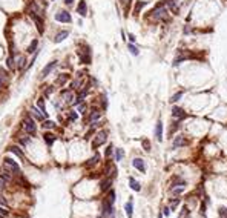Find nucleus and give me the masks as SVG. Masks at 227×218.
I'll use <instances>...</instances> for the list:
<instances>
[{
	"label": "nucleus",
	"instance_id": "5fc2aeb1",
	"mask_svg": "<svg viewBox=\"0 0 227 218\" xmlns=\"http://www.w3.org/2000/svg\"><path fill=\"white\" fill-rule=\"evenodd\" d=\"M163 212H164V215H169V213H170V209H169V207H166Z\"/></svg>",
	"mask_w": 227,
	"mask_h": 218
},
{
	"label": "nucleus",
	"instance_id": "37998d69",
	"mask_svg": "<svg viewBox=\"0 0 227 218\" xmlns=\"http://www.w3.org/2000/svg\"><path fill=\"white\" fill-rule=\"evenodd\" d=\"M5 77H6V75H5V71L0 69V86H2L3 82H5Z\"/></svg>",
	"mask_w": 227,
	"mask_h": 218
},
{
	"label": "nucleus",
	"instance_id": "c85d7f7f",
	"mask_svg": "<svg viewBox=\"0 0 227 218\" xmlns=\"http://www.w3.org/2000/svg\"><path fill=\"white\" fill-rule=\"evenodd\" d=\"M127 48H129V52H131L132 55H138L140 51H138V48H137L135 45H132V43H131V45H127Z\"/></svg>",
	"mask_w": 227,
	"mask_h": 218
},
{
	"label": "nucleus",
	"instance_id": "5701e85b",
	"mask_svg": "<svg viewBox=\"0 0 227 218\" xmlns=\"http://www.w3.org/2000/svg\"><path fill=\"white\" fill-rule=\"evenodd\" d=\"M129 184H131V188L135 190V192H138V190L141 189V188H140V183H138L135 178H129Z\"/></svg>",
	"mask_w": 227,
	"mask_h": 218
},
{
	"label": "nucleus",
	"instance_id": "a878e982",
	"mask_svg": "<svg viewBox=\"0 0 227 218\" xmlns=\"http://www.w3.org/2000/svg\"><path fill=\"white\" fill-rule=\"evenodd\" d=\"M68 78H69V75L68 74H61L59 78H57V84H65L66 82H68Z\"/></svg>",
	"mask_w": 227,
	"mask_h": 218
},
{
	"label": "nucleus",
	"instance_id": "4d7b16f0",
	"mask_svg": "<svg viewBox=\"0 0 227 218\" xmlns=\"http://www.w3.org/2000/svg\"><path fill=\"white\" fill-rule=\"evenodd\" d=\"M0 218H5V217H3V215H0Z\"/></svg>",
	"mask_w": 227,
	"mask_h": 218
},
{
	"label": "nucleus",
	"instance_id": "49530a36",
	"mask_svg": "<svg viewBox=\"0 0 227 218\" xmlns=\"http://www.w3.org/2000/svg\"><path fill=\"white\" fill-rule=\"evenodd\" d=\"M0 215H3V217H8V209H5V207H2L0 206Z\"/></svg>",
	"mask_w": 227,
	"mask_h": 218
},
{
	"label": "nucleus",
	"instance_id": "a19ab883",
	"mask_svg": "<svg viewBox=\"0 0 227 218\" xmlns=\"http://www.w3.org/2000/svg\"><path fill=\"white\" fill-rule=\"evenodd\" d=\"M0 206L5 207V209H9V204H8V201L5 200V197H2V195H0Z\"/></svg>",
	"mask_w": 227,
	"mask_h": 218
},
{
	"label": "nucleus",
	"instance_id": "9d476101",
	"mask_svg": "<svg viewBox=\"0 0 227 218\" xmlns=\"http://www.w3.org/2000/svg\"><path fill=\"white\" fill-rule=\"evenodd\" d=\"M77 12L82 17H86L88 16V5H86L84 0H80V3H78V6H77Z\"/></svg>",
	"mask_w": 227,
	"mask_h": 218
},
{
	"label": "nucleus",
	"instance_id": "7ed1b4c3",
	"mask_svg": "<svg viewBox=\"0 0 227 218\" xmlns=\"http://www.w3.org/2000/svg\"><path fill=\"white\" fill-rule=\"evenodd\" d=\"M150 14H152V19L154 20H166V14H167L166 6L161 3V5H158L152 12H150Z\"/></svg>",
	"mask_w": 227,
	"mask_h": 218
},
{
	"label": "nucleus",
	"instance_id": "a18cd8bd",
	"mask_svg": "<svg viewBox=\"0 0 227 218\" xmlns=\"http://www.w3.org/2000/svg\"><path fill=\"white\" fill-rule=\"evenodd\" d=\"M84 111H86V105L80 103V105H78V112H80V114H84Z\"/></svg>",
	"mask_w": 227,
	"mask_h": 218
},
{
	"label": "nucleus",
	"instance_id": "e433bc0d",
	"mask_svg": "<svg viewBox=\"0 0 227 218\" xmlns=\"http://www.w3.org/2000/svg\"><path fill=\"white\" fill-rule=\"evenodd\" d=\"M187 57H189V55H180V57H176V59L173 60V66H178V65L181 63V61H183V60L187 59Z\"/></svg>",
	"mask_w": 227,
	"mask_h": 218
},
{
	"label": "nucleus",
	"instance_id": "de8ad7c7",
	"mask_svg": "<svg viewBox=\"0 0 227 218\" xmlns=\"http://www.w3.org/2000/svg\"><path fill=\"white\" fill-rule=\"evenodd\" d=\"M143 146H144L146 151H150V143H149L148 140H143Z\"/></svg>",
	"mask_w": 227,
	"mask_h": 218
},
{
	"label": "nucleus",
	"instance_id": "39448f33",
	"mask_svg": "<svg viewBox=\"0 0 227 218\" xmlns=\"http://www.w3.org/2000/svg\"><path fill=\"white\" fill-rule=\"evenodd\" d=\"M55 20L57 22H60V23H71V22H72V17H71V14L68 11H59L55 14Z\"/></svg>",
	"mask_w": 227,
	"mask_h": 218
},
{
	"label": "nucleus",
	"instance_id": "4be33fe9",
	"mask_svg": "<svg viewBox=\"0 0 227 218\" xmlns=\"http://www.w3.org/2000/svg\"><path fill=\"white\" fill-rule=\"evenodd\" d=\"M98 161H100V155H98V154H95L94 157H92V158H91V160H89V161L86 163V166H88V167H91V166H95V164L98 163Z\"/></svg>",
	"mask_w": 227,
	"mask_h": 218
},
{
	"label": "nucleus",
	"instance_id": "412c9836",
	"mask_svg": "<svg viewBox=\"0 0 227 218\" xmlns=\"http://www.w3.org/2000/svg\"><path fill=\"white\" fill-rule=\"evenodd\" d=\"M37 46H38V40L34 38L32 42H31V45L28 46V52H29V54H34L35 49H37Z\"/></svg>",
	"mask_w": 227,
	"mask_h": 218
},
{
	"label": "nucleus",
	"instance_id": "2eb2a0df",
	"mask_svg": "<svg viewBox=\"0 0 227 218\" xmlns=\"http://www.w3.org/2000/svg\"><path fill=\"white\" fill-rule=\"evenodd\" d=\"M68 35H69V31H60V32L54 37V42H55V43L63 42V40H65L66 37H68Z\"/></svg>",
	"mask_w": 227,
	"mask_h": 218
},
{
	"label": "nucleus",
	"instance_id": "f257e3e1",
	"mask_svg": "<svg viewBox=\"0 0 227 218\" xmlns=\"http://www.w3.org/2000/svg\"><path fill=\"white\" fill-rule=\"evenodd\" d=\"M3 169L8 171L11 175H22L20 166L17 164L15 160H12V158H5L3 160Z\"/></svg>",
	"mask_w": 227,
	"mask_h": 218
},
{
	"label": "nucleus",
	"instance_id": "6e6d98bb",
	"mask_svg": "<svg viewBox=\"0 0 227 218\" xmlns=\"http://www.w3.org/2000/svg\"><path fill=\"white\" fill-rule=\"evenodd\" d=\"M131 2H132V0H123V3H124V5H129Z\"/></svg>",
	"mask_w": 227,
	"mask_h": 218
},
{
	"label": "nucleus",
	"instance_id": "f3484780",
	"mask_svg": "<svg viewBox=\"0 0 227 218\" xmlns=\"http://www.w3.org/2000/svg\"><path fill=\"white\" fill-rule=\"evenodd\" d=\"M31 112H32V115L38 120V121H43V120L46 118V117H44V114L42 112V111H38L37 108H32V109H31Z\"/></svg>",
	"mask_w": 227,
	"mask_h": 218
},
{
	"label": "nucleus",
	"instance_id": "c9c22d12",
	"mask_svg": "<svg viewBox=\"0 0 227 218\" xmlns=\"http://www.w3.org/2000/svg\"><path fill=\"white\" fill-rule=\"evenodd\" d=\"M183 94H184V92H183V91H180V92H176V94H175V95H173V97H172V99H170V101H172V103H176V101H178V100H180V99H181V97H183Z\"/></svg>",
	"mask_w": 227,
	"mask_h": 218
},
{
	"label": "nucleus",
	"instance_id": "864d4df0",
	"mask_svg": "<svg viewBox=\"0 0 227 218\" xmlns=\"http://www.w3.org/2000/svg\"><path fill=\"white\" fill-rule=\"evenodd\" d=\"M65 3H66V5H68V6H71V5H72V3H74V0H65Z\"/></svg>",
	"mask_w": 227,
	"mask_h": 218
},
{
	"label": "nucleus",
	"instance_id": "aec40b11",
	"mask_svg": "<svg viewBox=\"0 0 227 218\" xmlns=\"http://www.w3.org/2000/svg\"><path fill=\"white\" fill-rule=\"evenodd\" d=\"M37 106H38V109L42 111V112L44 114V117H48V112H46V106H44V99L42 97V99H38L37 100Z\"/></svg>",
	"mask_w": 227,
	"mask_h": 218
},
{
	"label": "nucleus",
	"instance_id": "f704fd0d",
	"mask_svg": "<svg viewBox=\"0 0 227 218\" xmlns=\"http://www.w3.org/2000/svg\"><path fill=\"white\" fill-rule=\"evenodd\" d=\"M184 190V183L183 184H180V188H172V194L173 195H178V194H181Z\"/></svg>",
	"mask_w": 227,
	"mask_h": 218
},
{
	"label": "nucleus",
	"instance_id": "c03bdc74",
	"mask_svg": "<svg viewBox=\"0 0 227 218\" xmlns=\"http://www.w3.org/2000/svg\"><path fill=\"white\" fill-rule=\"evenodd\" d=\"M77 117H78V114L75 112V111H71V114H69V118H71V120H74V121H75V120H77Z\"/></svg>",
	"mask_w": 227,
	"mask_h": 218
},
{
	"label": "nucleus",
	"instance_id": "dca6fc26",
	"mask_svg": "<svg viewBox=\"0 0 227 218\" xmlns=\"http://www.w3.org/2000/svg\"><path fill=\"white\" fill-rule=\"evenodd\" d=\"M110 184H112V177H108L106 180H103L101 181V184H100V189L103 190H109V188H110Z\"/></svg>",
	"mask_w": 227,
	"mask_h": 218
},
{
	"label": "nucleus",
	"instance_id": "bb28decb",
	"mask_svg": "<svg viewBox=\"0 0 227 218\" xmlns=\"http://www.w3.org/2000/svg\"><path fill=\"white\" fill-rule=\"evenodd\" d=\"M114 201H115V192H114V190H109V195H108V200H106V203H109L110 206H112Z\"/></svg>",
	"mask_w": 227,
	"mask_h": 218
},
{
	"label": "nucleus",
	"instance_id": "4468645a",
	"mask_svg": "<svg viewBox=\"0 0 227 218\" xmlns=\"http://www.w3.org/2000/svg\"><path fill=\"white\" fill-rule=\"evenodd\" d=\"M61 95H63V99H65L66 103H74V92H72V89L63 91V92H61Z\"/></svg>",
	"mask_w": 227,
	"mask_h": 218
},
{
	"label": "nucleus",
	"instance_id": "f03ea898",
	"mask_svg": "<svg viewBox=\"0 0 227 218\" xmlns=\"http://www.w3.org/2000/svg\"><path fill=\"white\" fill-rule=\"evenodd\" d=\"M23 129L25 132H28L29 135H34L35 132H37V126H35L34 120L31 118V115H25V120H23Z\"/></svg>",
	"mask_w": 227,
	"mask_h": 218
},
{
	"label": "nucleus",
	"instance_id": "20e7f679",
	"mask_svg": "<svg viewBox=\"0 0 227 218\" xmlns=\"http://www.w3.org/2000/svg\"><path fill=\"white\" fill-rule=\"evenodd\" d=\"M106 140H108V132H106V131H100L98 134L95 135L94 141H92V148H94V149H97L98 146L104 144V143H106Z\"/></svg>",
	"mask_w": 227,
	"mask_h": 218
},
{
	"label": "nucleus",
	"instance_id": "9b49d317",
	"mask_svg": "<svg viewBox=\"0 0 227 218\" xmlns=\"http://www.w3.org/2000/svg\"><path fill=\"white\" fill-rule=\"evenodd\" d=\"M55 66H57V61H51V63H48V65L43 68V71H42V75H40V77H42V78L48 77V74H49L51 71L55 68Z\"/></svg>",
	"mask_w": 227,
	"mask_h": 218
},
{
	"label": "nucleus",
	"instance_id": "473e14b6",
	"mask_svg": "<svg viewBox=\"0 0 227 218\" xmlns=\"http://www.w3.org/2000/svg\"><path fill=\"white\" fill-rule=\"evenodd\" d=\"M78 86H82V80H80V77H78L77 80H74L72 83H71V89L74 91V89H77Z\"/></svg>",
	"mask_w": 227,
	"mask_h": 218
},
{
	"label": "nucleus",
	"instance_id": "8fccbe9b",
	"mask_svg": "<svg viewBox=\"0 0 227 218\" xmlns=\"http://www.w3.org/2000/svg\"><path fill=\"white\" fill-rule=\"evenodd\" d=\"M110 154H112V146H109V148L106 149V157H110Z\"/></svg>",
	"mask_w": 227,
	"mask_h": 218
},
{
	"label": "nucleus",
	"instance_id": "c756f323",
	"mask_svg": "<svg viewBox=\"0 0 227 218\" xmlns=\"http://www.w3.org/2000/svg\"><path fill=\"white\" fill-rule=\"evenodd\" d=\"M123 157H124L123 149H117V151H115V160H117V161H121Z\"/></svg>",
	"mask_w": 227,
	"mask_h": 218
},
{
	"label": "nucleus",
	"instance_id": "ddd939ff",
	"mask_svg": "<svg viewBox=\"0 0 227 218\" xmlns=\"http://www.w3.org/2000/svg\"><path fill=\"white\" fill-rule=\"evenodd\" d=\"M155 138L158 141L163 140V123L161 121H157V126H155Z\"/></svg>",
	"mask_w": 227,
	"mask_h": 218
},
{
	"label": "nucleus",
	"instance_id": "603ef678",
	"mask_svg": "<svg viewBox=\"0 0 227 218\" xmlns=\"http://www.w3.org/2000/svg\"><path fill=\"white\" fill-rule=\"evenodd\" d=\"M127 38H129V40H131V42H132V43H133V42H135V35H133V34H129V35H127Z\"/></svg>",
	"mask_w": 227,
	"mask_h": 218
},
{
	"label": "nucleus",
	"instance_id": "ea45409f",
	"mask_svg": "<svg viewBox=\"0 0 227 218\" xmlns=\"http://www.w3.org/2000/svg\"><path fill=\"white\" fill-rule=\"evenodd\" d=\"M54 126H55V123H54V121H51V120H48V121H44V123H43V128H44V129H52Z\"/></svg>",
	"mask_w": 227,
	"mask_h": 218
},
{
	"label": "nucleus",
	"instance_id": "3c124183",
	"mask_svg": "<svg viewBox=\"0 0 227 218\" xmlns=\"http://www.w3.org/2000/svg\"><path fill=\"white\" fill-rule=\"evenodd\" d=\"M52 91H54L52 88H48V89L44 91V95H49V94H52Z\"/></svg>",
	"mask_w": 227,
	"mask_h": 218
},
{
	"label": "nucleus",
	"instance_id": "13d9d810",
	"mask_svg": "<svg viewBox=\"0 0 227 218\" xmlns=\"http://www.w3.org/2000/svg\"><path fill=\"white\" fill-rule=\"evenodd\" d=\"M158 218H161V215H160V217H158Z\"/></svg>",
	"mask_w": 227,
	"mask_h": 218
},
{
	"label": "nucleus",
	"instance_id": "09e8293b",
	"mask_svg": "<svg viewBox=\"0 0 227 218\" xmlns=\"http://www.w3.org/2000/svg\"><path fill=\"white\" fill-rule=\"evenodd\" d=\"M5 184H6V181L3 180V178H0V190H3V189H5Z\"/></svg>",
	"mask_w": 227,
	"mask_h": 218
},
{
	"label": "nucleus",
	"instance_id": "1a4fd4ad",
	"mask_svg": "<svg viewBox=\"0 0 227 218\" xmlns=\"http://www.w3.org/2000/svg\"><path fill=\"white\" fill-rule=\"evenodd\" d=\"M172 115H173L175 118H178V120H183V118L187 117V114H186L181 108H178V106H173V109H172Z\"/></svg>",
	"mask_w": 227,
	"mask_h": 218
},
{
	"label": "nucleus",
	"instance_id": "79ce46f5",
	"mask_svg": "<svg viewBox=\"0 0 227 218\" xmlns=\"http://www.w3.org/2000/svg\"><path fill=\"white\" fill-rule=\"evenodd\" d=\"M178 204H180V198H173V200H170V207H172V209H175Z\"/></svg>",
	"mask_w": 227,
	"mask_h": 218
},
{
	"label": "nucleus",
	"instance_id": "6ab92c4d",
	"mask_svg": "<svg viewBox=\"0 0 227 218\" xmlns=\"http://www.w3.org/2000/svg\"><path fill=\"white\" fill-rule=\"evenodd\" d=\"M43 138H44V141H46V144H52L55 141V135L54 134H51V132H46V134L43 135Z\"/></svg>",
	"mask_w": 227,
	"mask_h": 218
},
{
	"label": "nucleus",
	"instance_id": "4c0bfd02",
	"mask_svg": "<svg viewBox=\"0 0 227 218\" xmlns=\"http://www.w3.org/2000/svg\"><path fill=\"white\" fill-rule=\"evenodd\" d=\"M19 141H20V144L26 146V144H29V141H31V137H20V138H19Z\"/></svg>",
	"mask_w": 227,
	"mask_h": 218
},
{
	"label": "nucleus",
	"instance_id": "58836bf2",
	"mask_svg": "<svg viewBox=\"0 0 227 218\" xmlns=\"http://www.w3.org/2000/svg\"><path fill=\"white\" fill-rule=\"evenodd\" d=\"M218 215H220V218H227V209L226 207H220Z\"/></svg>",
	"mask_w": 227,
	"mask_h": 218
},
{
	"label": "nucleus",
	"instance_id": "b1692460",
	"mask_svg": "<svg viewBox=\"0 0 227 218\" xmlns=\"http://www.w3.org/2000/svg\"><path fill=\"white\" fill-rule=\"evenodd\" d=\"M8 151H9V152H12V154H15L19 158H22V157H23V152H22V151H20V148H17V146H11V148L8 149Z\"/></svg>",
	"mask_w": 227,
	"mask_h": 218
},
{
	"label": "nucleus",
	"instance_id": "7c9ffc66",
	"mask_svg": "<svg viewBox=\"0 0 227 218\" xmlns=\"http://www.w3.org/2000/svg\"><path fill=\"white\" fill-rule=\"evenodd\" d=\"M6 65H8V68H9V69H14V68H15V60H14V57H8Z\"/></svg>",
	"mask_w": 227,
	"mask_h": 218
},
{
	"label": "nucleus",
	"instance_id": "a211bd4d",
	"mask_svg": "<svg viewBox=\"0 0 227 218\" xmlns=\"http://www.w3.org/2000/svg\"><path fill=\"white\" fill-rule=\"evenodd\" d=\"M100 117H101L100 111L94 109V111H92V112H91V115H89V121H91V123H95V121H97V120H98Z\"/></svg>",
	"mask_w": 227,
	"mask_h": 218
},
{
	"label": "nucleus",
	"instance_id": "393cba45",
	"mask_svg": "<svg viewBox=\"0 0 227 218\" xmlns=\"http://www.w3.org/2000/svg\"><path fill=\"white\" fill-rule=\"evenodd\" d=\"M132 209H133V206H132V201H129V203H126V206H124V211H126V215L129 217V218H132Z\"/></svg>",
	"mask_w": 227,
	"mask_h": 218
},
{
	"label": "nucleus",
	"instance_id": "cd10ccee",
	"mask_svg": "<svg viewBox=\"0 0 227 218\" xmlns=\"http://www.w3.org/2000/svg\"><path fill=\"white\" fill-rule=\"evenodd\" d=\"M175 2H176V0H166L167 6L170 8V9H172L173 12H176V11H178V8H176V5H175Z\"/></svg>",
	"mask_w": 227,
	"mask_h": 218
},
{
	"label": "nucleus",
	"instance_id": "2f4dec72",
	"mask_svg": "<svg viewBox=\"0 0 227 218\" xmlns=\"http://www.w3.org/2000/svg\"><path fill=\"white\" fill-rule=\"evenodd\" d=\"M25 63H26V59L20 57L19 61H17V65H15V68H17V69H23V68H25Z\"/></svg>",
	"mask_w": 227,
	"mask_h": 218
},
{
	"label": "nucleus",
	"instance_id": "6e6552de",
	"mask_svg": "<svg viewBox=\"0 0 227 218\" xmlns=\"http://www.w3.org/2000/svg\"><path fill=\"white\" fill-rule=\"evenodd\" d=\"M187 144H189V141L186 140L183 135H178V137H175V140H173V143H172L173 148H181V146H187Z\"/></svg>",
	"mask_w": 227,
	"mask_h": 218
},
{
	"label": "nucleus",
	"instance_id": "0eeeda50",
	"mask_svg": "<svg viewBox=\"0 0 227 218\" xmlns=\"http://www.w3.org/2000/svg\"><path fill=\"white\" fill-rule=\"evenodd\" d=\"M29 16L32 17L34 23L37 25V28H38V32L42 34L43 31H44V23H43V16H38V14H29Z\"/></svg>",
	"mask_w": 227,
	"mask_h": 218
},
{
	"label": "nucleus",
	"instance_id": "f8f14e48",
	"mask_svg": "<svg viewBox=\"0 0 227 218\" xmlns=\"http://www.w3.org/2000/svg\"><path fill=\"white\" fill-rule=\"evenodd\" d=\"M133 164V167L135 169H138L140 172H146V164H144V160H141V158H135L132 161Z\"/></svg>",
	"mask_w": 227,
	"mask_h": 218
},
{
	"label": "nucleus",
	"instance_id": "423d86ee",
	"mask_svg": "<svg viewBox=\"0 0 227 218\" xmlns=\"http://www.w3.org/2000/svg\"><path fill=\"white\" fill-rule=\"evenodd\" d=\"M78 57L83 63H91V51H89V46L84 45L83 49H78Z\"/></svg>",
	"mask_w": 227,
	"mask_h": 218
},
{
	"label": "nucleus",
	"instance_id": "72a5a7b5",
	"mask_svg": "<svg viewBox=\"0 0 227 218\" xmlns=\"http://www.w3.org/2000/svg\"><path fill=\"white\" fill-rule=\"evenodd\" d=\"M144 5H146V2H138V3H137L135 8H133V14H138L140 9H141V8H143Z\"/></svg>",
	"mask_w": 227,
	"mask_h": 218
}]
</instances>
